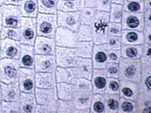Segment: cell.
<instances>
[{"instance_id":"3","label":"cell","mask_w":151,"mask_h":113,"mask_svg":"<svg viewBox=\"0 0 151 113\" xmlns=\"http://www.w3.org/2000/svg\"><path fill=\"white\" fill-rule=\"evenodd\" d=\"M37 36L53 38L58 26L56 14H45L38 12L36 17Z\"/></svg>"},{"instance_id":"5","label":"cell","mask_w":151,"mask_h":113,"mask_svg":"<svg viewBox=\"0 0 151 113\" xmlns=\"http://www.w3.org/2000/svg\"><path fill=\"white\" fill-rule=\"evenodd\" d=\"M20 40L21 44L33 45L37 37L36 18L22 16L20 21Z\"/></svg>"},{"instance_id":"35","label":"cell","mask_w":151,"mask_h":113,"mask_svg":"<svg viewBox=\"0 0 151 113\" xmlns=\"http://www.w3.org/2000/svg\"><path fill=\"white\" fill-rule=\"evenodd\" d=\"M124 11L132 14H142L144 11L143 0H124Z\"/></svg>"},{"instance_id":"50","label":"cell","mask_w":151,"mask_h":113,"mask_svg":"<svg viewBox=\"0 0 151 113\" xmlns=\"http://www.w3.org/2000/svg\"><path fill=\"white\" fill-rule=\"evenodd\" d=\"M122 31L123 28L122 23L110 21L108 26L107 33H108V36H121L122 33Z\"/></svg>"},{"instance_id":"26","label":"cell","mask_w":151,"mask_h":113,"mask_svg":"<svg viewBox=\"0 0 151 113\" xmlns=\"http://www.w3.org/2000/svg\"><path fill=\"white\" fill-rule=\"evenodd\" d=\"M139 93L151 95V67L142 65L139 83Z\"/></svg>"},{"instance_id":"48","label":"cell","mask_w":151,"mask_h":113,"mask_svg":"<svg viewBox=\"0 0 151 113\" xmlns=\"http://www.w3.org/2000/svg\"><path fill=\"white\" fill-rule=\"evenodd\" d=\"M1 107H2V113H19V101H1Z\"/></svg>"},{"instance_id":"61","label":"cell","mask_w":151,"mask_h":113,"mask_svg":"<svg viewBox=\"0 0 151 113\" xmlns=\"http://www.w3.org/2000/svg\"><path fill=\"white\" fill-rule=\"evenodd\" d=\"M1 34H0V48H1Z\"/></svg>"},{"instance_id":"18","label":"cell","mask_w":151,"mask_h":113,"mask_svg":"<svg viewBox=\"0 0 151 113\" xmlns=\"http://www.w3.org/2000/svg\"><path fill=\"white\" fill-rule=\"evenodd\" d=\"M21 90L17 81L5 83L1 82V100L5 101H19Z\"/></svg>"},{"instance_id":"40","label":"cell","mask_w":151,"mask_h":113,"mask_svg":"<svg viewBox=\"0 0 151 113\" xmlns=\"http://www.w3.org/2000/svg\"><path fill=\"white\" fill-rule=\"evenodd\" d=\"M97 9L94 7H84L80 11L81 23L90 26L91 23L95 16Z\"/></svg>"},{"instance_id":"41","label":"cell","mask_w":151,"mask_h":113,"mask_svg":"<svg viewBox=\"0 0 151 113\" xmlns=\"http://www.w3.org/2000/svg\"><path fill=\"white\" fill-rule=\"evenodd\" d=\"M70 83L73 86L74 90H92L91 81L85 78L75 77Z\"/></svg>"},{"instance_id":"36","label":"cell","mask_w":151,"mask_h":113,"mask_svg":"<svg viewBox=\"0 0 151 113\" xmlns=\"http://www.w3.org/2000/svg\"><path fill=\"white\" fill-rule=\"evenodd\" d=\"M39 13L56 14L58 0H37Z\"/></svg>"},{"instance_id":"31","label":"cell","mask_w":151,"mask_h":113,"mask_svg":"<svg viewBox=\"0 0 151 113\" xmlns=\"http://www.w3.org/2000/svg\"><path fill=\"white\" fill-rule=\"evenodd\" d=\"M55 76L57 83H71L75 77L72 67H57L55 71Z\"/></svg>"},{"instance_id":"25","label":"cell","mask_w":151,"mask_h":113,"mask_svg":"<svg viewBox=\"0 0 151 113\" xmlns=\"http://www.w3.org/2000/svg\"><path fill=\"white\" fill-rule=\"evenodd\" d=\"M123 45H143V31L136 30H123L122 36Z\"/></svg>"},{"instance_id":"23","label":"cell","mask_w":151,"mask_h":113,"mask_svg":"<svg viewBox=\"0 0 151 113\" xmlns=\"http://www.w3.org/2000/svg\"><path fill=\"white\" fill-rule=\"evenodd\" d=\"M36 88H55L56 79L55 72H36Z\"/></svg>"},{"instance_id":"29","label":"cell","mask_w":151,"mask_h":113,"mask_svg":"<svg viewBox=\"0 0 151 113\" xmlns=\"http://www.w3.org/2000/svg\"><path fill=\"white\" fill-rule=\"evenodd\" d=\"M143 45L122 44L120 49L122 57L127 59H140L143 50Z\"/></svg>"},{"instance_id":"30","label":"cell","mask_w":151,"mask_h":113,"mask_svg":"<svg viewBox=\"0 0 151 113\" xmlns=\"http://www.w3.org/2000/svg\"><path fill=\"white\" fill-rule=\"evenodd\" d=\"M94 45L93 41H78L75 48L77 56L83 58H91Z\"/></svg>"},{"instance_id":"51","label":"cell","mask_w":151,"mask_h":113,"mask_svg":"<svg viewBox=\"0 0 151 113\" xmlns=\"http://www.w3.org/2000/svg\"><path fill=\"white\" fill-rule=\"evenodd\" d=\"M122 57L120 50H107V60H108V62L119 63Z\"/></svg>"},{"instance_id":"27","label":"cell","mask_w":151,"mask_h":113,"mask_svg":"<svg viewBox=\"0 0 151 113\" xmlns=\"http://www.w3.org/2000/svg\"><path fill=\"white\" fill-rule=\"evenodd\" d=\"M84 8V0H58V11L78 12Z\"/></svg>"},{"instance_id":"45","label":"cell","mask_w":151,"mask_h":113,"mask_svg":"<svg viewBox=\"0 0 151 113\" xmlns=\"http://www.w3.org/2000/svg\"><path fill=\"white\" fill-rule=\"evenodd\" d=\"M1 39L4 38H9V39L14 40V41H19L20 40V30L17 28H11V27H2L1 31Z\"/></svg>"},{"instance_id":"24","label":"cell","mask_w":151,"mask_h":113,"mask_svg":"<svg viewBox=\"0 0 151 113\" xmlns=\"http://www.w3.org/2000/svg\"><path fill=\"white\" fill-rule=\"evenodd\" d=\"M20 112L35 113L37 105L34 93H21L19 100Z\"/></svg>"},{"instance_id":"16","label":"cell","mask_w":151,"mask_h":113,"mask_svg":"<svg viewBox=\"0 0 151 113\" xmlns=\"http://www.w3.org/2000/svg\"><path fill=\"white\" fill-rule=\"evenodd\" d=\"M72 68L75 77H82L89 80L92 78L94 67L91 58L78 57L75 66Z\"/></svg>"},{"instance_id":"52","label":"cell","mask_w":151,"mask_h":113,"mask_svg":"<svg viewBox=\"0 0 151 113\" xmlns=\"http://www.w3.org/2000/svg\"><path fill=\"white\" fill-rule=\"evenodd\" d=\"M111 4V0H97L96 8L97 11L109 12Z\"/></svg>"},{"instance_id":"55","label":"cell","mask_w":151,"mask_h":113,"mask_svg":"<svg viewBox=\"0 0 151 113\" xmlns=\"http://www.w3.org/2000/svg\"><path fill=\"white\" fill-rule=\"evenodd\" d=\"M21 3V0H4V4H12L15 6H19Z\"/></svg>"},{"instance_id":"8","label":"cell","mask_w":151,"mask_h":113,"mask_svg":"<svg viewBox=\"0 0 151 113\" xmlns=\"http://www.w3.org/2000/svg\"><path fill=\"white\" fill-rule=\"evenodd\" d=\"M1 7L3 27L19 28L22 17L19 6L12 4H3Z\"/></svg>"},{"instance_id":"10","label":"cell","mask_w":151,"mask_h":113,"mask_svg":"<svg viewBox=\"0 0 151 113\" xmlns=\"http://www.w3.org/2000/svg\"><path fill=\"white\" fill-rule=\"evenodd\" d=\"M56 46L75 48L78 43L75 31L67 28L58 26L54 36Z\"/></svg>"},{"instance_id":"20","label":"cell","mask_w":151,"mask_h":113,"mask_svg":"<svg viewBox=\"0 0 151 113\" xmlns=\"http://www.w3.org/2000/svg\"><path fill=\"white\" fill-rule=\"evenodd\" d=\"M107 77L103 69H94L90 81L94 94H104Z\"/></svg>"},{"instance_id":"19","label":"cell","mask_w":151,"mask_h":113,"mask_svg":"<svg viewBox=\"0 0 151 113\" xmlns=\"http://www.w3.org/2000/svg\"><path fill=\"white\" fill-rule=\"evenodd\" d=\"M119 95L121 98L136 101L139 95V84L129 81H121Z\"/></svg>"},{"instance_id":"14","label":"cell","mask_w":151,"mask_h":113,"mask_svg":"<svg viewBox=\"0 0 151 113\" xmlns=\"http://www.w3.org/2000/svg\"><path fill=\"white\" fill-rule=\"evenodd\" d=\"M121 23H122L123 30L143 31L144 29L143 13L132 14L124 11Z\"/></svg>"},{"instance_id":"15","label":"cell","mask_w":151,"mask_h":113,"mask_svg":"<svg viewBox=\"0 0 151 113\" xmlns=\"http://www.w3.org/2000/svg\"><path fill=\"white\" fill-rule=\"evenodd\" d=\"M56 64L54 55L35 54L34 69L36 72H55Z\"/></svg>"},{"instance_id":"46","label":"cell","mask_w":151,"mask_h":113,"mask_svg":"<svg viewBox=\"0 0 151 113\" xmlns=\"http://www.w3.org/2000/svg\"><path fill=\"white\" fill-rule=\"evenodd\" d=\"M106 50H120L122 48V42L121 36H107L106 43L104 44Z\"/></svg>"},{"instance_id":"54","label":"cell","mask_w":151,"mask_h":113,"mask_svg":"<svg viewBox=\"0 0 151 113\" xmlns=\"http://www.w3.org/2000/svg\"><path fill=\"white\" fill-rule=\"evenodd\" d=\"M96 4H97V0H84V7L96 8Z\"/></svg>"},{"instance_id":"44","label":"cell","mask_w":151,"mask_h":113,"mask_svg":"<svg viewBox=\"0 0 151 113\" xmlns=\"http://www.w3.org/2000/svg\"><path fill=\"white\" fill-rule=\"evenodd\" d=\"M121 81L118 78L107 77L105 93L108 94H119Z\"/></svg>"},{"instance_id":"1","label":"cell","mask_w":151,"mask_h":113,"mask_svg":"<svg viewBox=\"0 0 151 113\" xmlns=\"http://www.w3.org/2000/svg\"><path fill=\"white\" fill-rule=\"evenodd\" d=\"M120 81H129L139 83L142 70L140 59H127L122 57L119 62Z\"/></svg>"},{"instance_id":"53","label":"cell","mask_w":151,"mask_h":113,"mask_svg":"<svg viewBox=\"0 0 151 113\" xmlns=\"http://www.w3.org/2000/svg\"><path fill=\"white\" fill-rule=\"evenodd\" d=\"M143 31L144 36V43L151 45V29L144 28Z\"/></svg>"},{"instance_id":"21","label":"cell","mask_w":151,"mask_h":113,"mask_svg":"<svg viewBox=\"0 0 151 113\" xmlns=\"http://www.w3.org/2000/svg\"><path fill=\"white\" fill-rule=\"evenodd\" d=\"M35 53L33 45L22 44L20 56L18 59L21 67L34 69Z\"/></svg>"},{"instance_id":"49","label":"cell","mask_w":151,"mask_h":113,"mask_svg":"<svg viewBox=\"0 0 151 113\" xmlns=\"http://www.w3.org/2000/svg\"><path fill=\"white\" fill-rule=\"evenodd\" d=\"M140 60L142 65L151 67V45L143 43V50Z\"/></svg>"},{"instance_id":"17","label":"cell","mask_w":151,"mask_h":113,"mask_svg":"<svg viewBox=\"0 0 151 113\" xmlns=\"http://www.w3.org/2000/svg\"><path fill=\"white\" fill-rule=\"evenodd\" d=\"M93 95L94 93L92 90H74L72 100L75 108L77 109L90 108Z\"/></svg>"},{"instance_id":"7","label":"cell","mask_w":151,"mask_h":113,"mask_svg":"<svg viewBox=\"0 0 151 113\" xmlns=\"http://www.w3.org/2000/svg\"><path fill=\"white\" fill-rule=\"evenodd\" d=\"M36 71L34 69L20 67L17 75V82L21 92L34 93L36 89L35 83Z\"/></svg>"},{"instance_id":"59","label":"cell","mask_w":151,"mask_h":113,"mask_svg":"<svg viewBox=\"0 0 151 113\" xmlns=\"http://www.w3.org/2000/svg\"><path fill=\"white\" fill-rule=\"evenodd\" d=\"M1 101V81H0V102Z\"/></svg>"},{"instance_id":"9","label":"cell","mask_w":151,"mask_h":113,"mask_svg":"<svg viewBox=\"0 0 151 113\" xmlns=\"http://www.w3.org/2000/svg\"><path fill=\"white\" fill-rule=\"evenodd\" d=\"M54 56L57 67H73L78 58L75 48L59 46H56Z\"/></svg>"},{"instance_id":"57","label":"cell","mask_w":151,"mask_h":113,"mask_svg":"<svg viewBox=\"0 0 151 113\" xmlns=\"http://www.w3.org/2000/svg\"><path fill=\"white\" fill-rule=\"evenodd\" d=\"M2 27V14H1V7L0 6V31H1Z\"/></svg>"},{"instance_id":"28","label":"cell","mask_w":151,"mask_h":113,"mask_svg":"<svg viewBox=\"0 0 151 113\" xmlns=\"http://www.w3.org/2000/svg\"><path fill=\"white\" fill-rule=\"evenodd\" d=\"M22 16L36 18L38 13L37 0H21L19 6Z\"/></svg>"},{"instance_id":"58","label":"cell","mask_w":151,"mask_h":113,"mask_svg":"<svg viewBox=\"0 0 151 113\" xmlns=\"http://www.w3.org/2000/svg\"><path fill=\"white\" fill-rule=\"evenodd\" d=\"M4 0H0V6H1L3 4H4Z\"/></svg>"},{"instance_id":"39","label":"cell","mask_w":151,"mask_h":113,"mask_svg":"<svg viewBox=\"0 0 151 113\" xmlns=\"http://www.w3.org/2000/svg\"><path fill=\"white\" fill-rule=\"evenodd\" d=\"M78 41H92V34L90 26L80 24L78 30L75 31Z\"/></svg>"},{"instance_id":"2","label":"cell","mask_w":151,"mask_h":113,"mask_svg":"<svg viewBox=\"0 0 151 113\" xmlns=\"http://www.w3.org/2000/svg\"><path fill=\"white\" fill-rule=\"evenodd\" d=\"M109 12L97 11L90 24L92 34V41L96 45H102L106 43L108 26L109 23Z\"/></svg>"},{"instance_id":"13","label":"cell","mask_w":151,"mask_h":113,"mask_svg":"<svg viewBox=\"0 0 151 113\" xmlns=\"http://www.w3.org/2000/svg\"><path fill=\"white\" fill-rule=\"evenodd\" d=\"M33 46L36 55H54L55 54L56 44L53 38L37 36Z\"/></svg>"},{"instance_id":"37","label":"cell","mask_w":151,"mask_h":113,"mask_svg":"<svg viewBox=\"0 0 151 113\" xmlns=\"http://www.w3.org/2000/svg\"><path fill=\"white\" fill-rule=\"evenodd\" d=\"M90 113H105V102L104 94L96 93L93 95L90 105Z\"/></svg>"},{"instance_id":"11","label":"cell","mask_w":151,"mask_h":113,"mask_svg":"<svg viewBox=\"0 0 151 113\" xmlns=\"http://www.w3.org/2000/svg\"><path fill=\"white\" fill-rule=\"evenodd\" d=\"M57 23L58 26L69 28L76 31L81 24L80 11L78 12H63L58 11Z\"/></svg>"},{"instance_id":"33","label":"cell","mask_w":151,"mask_h":113,"mask_svg":"<svg viewBox=\"0 0 151 113\" xmlns=\"http://www.w3.org/2000/svg\"><path fill=\"white\" fill-rule=\"evenodd\" d=\"M105 113H118L120 96L119 94L104 93Z\"/></svg>"},{"instance_id":"4","label":"cell","mask_w":151,"mask_h":113,"mask_svg":"<svg viewBox=\"0 0 151 113\" xmlns=\"http://www.w3.org/2000/svg\"><path fill=\"white\" fill-rule=\"evenodd\" d=\"M18 60L1 58L0 60V81L5 83L17 81V75L20 68Z\"/></svg>"},{"instance_id":"56","label":"cell","mask_w":151,"mask_h":113,"mask_svg":"<svg viewBox=\"0 0 151 113\" xmlns=\"http://www.w3.org/2000/svg\"><path fill=\"white\" fill-rule=\"evenodd\" d=\"M124 2V0H111L112 4H116L123 5Z\"/></svg>"},{"instance_id":"22","label":"cell","mask_w":151,"mask_h":113,"mask_svg":"<svg viewBox=\"0 0 151 113\" xmlns=\"http://www.w3.org/2000/svg\"><path fill=\"white\" fill-rule=\"evenodd\" d=\"M91 60L92 61L94 69H104L107 60V50L105 45L94 44Z\"/></svg>"},{"instance_id":"42","label":"cell","mask_w":151,"mask_h":113,"mask_svg":"<svg viewBox=\"0 0 151 113\" xmlns=\"http://www.w3.org/2000/svg\"><path fill=\"white\" fill-rule=\"evenodd\" d=\"M75 105L72 100H65L58 99L56 113H75Z\"/></svg>"},{"instance_id":"60","label":"cell","mask_w":151,"mask_h":113,"mask_svg":"<svg viewBox=\"0 0 151 113\" xmlns=\"http://www.w3.org/2000/svg\"><path fill=\"white\" fill-rule=\"evenodd\" d=\"M0 113H2V107H1V102H0Z\"/></svg>"},{"instance_id":"47","label":"cell","mask_w":151,"mask_h":113,"mask_svg":"<svg viewBox=\"0 0 151 113\" xmlns=\"http://www.w3.org/2000/svg\"><path fill=\"white\" fill-rule=\"evenodd\" d=\"M106 77L118 78L119 75V65L116 62H107L103 69Z\"/></svg>"},{"instance_id":"43","label":"cell","mask_w":151,"mask_h":113,"mask_svg":"<svg viewBox=\"0 0 151 113\" xmlns=\"http://www.w3.org/2000/svg\"><path fill=\"white\" fill-rule=\"evenodd\" d=\"M123 13H124L123 5L112 4L111 6L110 11L109 12L110 21L118 23L122 22Z\"/></svg>"},{"instance_id":"34","label":"cell","mask_w":151,"mask_h":113,"mask_svg":"<svg viewBox=\"0 0 151 113\" xmlns=\"http://www.w3.org/2000/svg\"><path fill=\"white\" fill-rule=\"evenodd\" d=\"M136 102L137 113H149L151 112V95L139 93Z\"/></svg>"},{"instance_id":"62","label":"cell","mask_w":151,"mask_h":113,"mask_svg":"<svg viewBox=\"0 0 151 113\" xmlns=\"http://www.w3.org/2000/svg\"><path fill=\"white\" fill-rule=\"evenodd\" d=\"M0 60H1V57H0Z\"/></svg>"},{"instance_id":"38","label":"cell","mask_w":151,"mask_h":113,"mask_svg":"<svg viewBox=\"0 0 151 113\" xmlns=\"http://www.w3.org/2000/svg\"><path fill=\"white\" fill-rule=\"evenodd\" d=\"M118 113H137L136 101L120 97Z\"/></svg>"},{"instance_id":"32","label":"cell","mask_w":151,"mask_h":113,"mask_svg":"<svg viewBox=\"0 0 151 113\" xmlns=\"http://www.w3.org/2000/svg\"><path fill=\"white\" fill-rule=\"evenodd\" d=\"M55 90L58 99L65 100H72L74 89L70 83H57Z\"/></svg>"},{"instance_id":"12","label":"cell","mask_w":151,"mask_h":113,"mask_svg":"<svg viewBox=\"0 0 151 113\" xmlns=\"http://www.w3.org/2000/svg\"><path fill=\"white\" fill-rule=\"evenodd\" d=\"M21 43L18 41L4 38L1 39L0 57L18 60L21 53Z\"/></svg>"},{"instance_id":"6","label":"cell","mask_w":151,"mask_h":113,"mask_svg":"<svg viewBox=\"0 0 151 113\" xmlns=\"http://www.w3.org/2000/svg\"><path fill=\"white\" fill-rule=\"evenodd\" d=\"M34 94L37 104L46 105L49 113H56L58 97L55 88H36L34 90Z\"/></svg>"}]
</instances>
